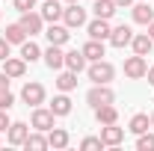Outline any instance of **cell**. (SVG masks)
<instances>
[{"mask_svg": "<svg viewBox=\"0 0 154 151\" xmlns=\"http://www.w3.org/2000/svg\"><path fill=\"white\" fill-rule=\"evenodd\" d=\"M86 104L95 110V107H104V104H116V92L110 89V83H95L89 92H86Z\"/></svg>", "mask_w": 154, "mask_h": 151, "instance_id": "obj_1", "label": "cell"}, {"mask_svg": "<svg viewBox=\"0 0 154 151\" xmlns=\"http://www.w3.org/2000/svg\"><path fill=\"white\" fill-rule=\"evenodd\" d=\"M57 125V116L51 113V107H33V116H30V128L33 131H42V133H48L51 128Z\"/></svg>", "mask_w": 154, "mask_h": 151, "instance_id": "obj_2", "label": "cell"}, {"mask_svg": "<svg viewBox=\"0 0 154 151\" xmlns=\"http://www.w3.org/2000/svg\"><path fill=\"white\" fill-rule=\"evenodd\" d=\"M89 80L92 83H110L116 77V65L113 62H107V59H95V62H89Z\"/></svg>", "mask_w": 154, "mask_h": 151, "instance_id": "obj_3", "label": "cell"}, {"mask_svg": "<svg viewBox=\"0 0 154 151\" xmlns=\"http://www.w3.org/2000/svg\"><path fill=\"white\" fill-rule=\"evenodd\" d=\"M62 24H65L68 30L86 27V9H83L80 3H68V6L62 9Z\"/></svg>", "mask_w": 154, "mask_h": 151, "instance_id": "obj_4", "label": "cell"}, {"mask_svg": "<svg viewBox=\"0 0 154 151\" xmlns=\"http://www.w3.org/2000/svg\"><path fill=\"white\" fill-rule=\"evenodd\" d=\"M45 86L36 83V80H30V83H24V89H21V101L27 104V107H38V104H45Z\"/></svg>", "mask_w": 154, "mask_h": 151, "instance_id": "obj_5", "label": "cell"}, {"mask_svg": "<svg viewBox=\"0 0 154 151\" xmlns=\"http://www.w3.org/2000/svg\"><path fill=\"white\" fill-rule=\"evenodd\" d=\"M21 27H24V33L33 39V36H38L42 30H45V18L38 15L36 9H30V12H21V21H18Z\"/></svg>", "mask_w": 154, "mask_h": 151, "instance_id": "obj_6", "label": "cell"}, {"mask_svg": "<svg viewBox=\"0 0 154 151\" xmlns=\"http://www.w3.org/2000/svg\"><path fill=\"white\" fill-rule=\"evenodd\" d=\"M101 142L107 148H119L125 142V128H119V122L116 125H101Z\"/></svg>", "mask_w": 154, "mask_h": 151, "instance_id": "obj_7", "label": "cell"}, {"mask_svg": "<svg viewBox=\"0 0 154 151\" xmlns=\"http://www.w3.org/2000/svg\"><path fill=\"white\" fill-rule=\"evenodd\" d=\"M145 71H148V62H145V57L134 54V57L125 59V77H131V80H142V77H145Z\"/></svg>", "mask_w": 154, "mask_h": 151, "instance_id": "obj_8", "label": "cell"}, {"mask_svg": "<svg viewBox=\"0 0 154 151\" xmlns=\"http://www.w3.org/2000/svg\"><path fill=\"white\" fill-rule=\"evenodd\" d=\"M45 65L51 68V71H59V68H65V51H62V45H51L45 54Z\"/></svg>", "mask_w": 154, "mask_h": 151, "instance_id": "obj_9", "label": "cell"}, {"mask_svg": "<svg viewBox=\"0 0 154 151\" xmlns=\"http://www.w3.org/2000/svg\"><path fill=\"white\" fill-rule=\"evenodd\" d=\"M86 33H89V39H101V42H107L110 33H113V27H110V21H107V18H95V21L86 24Z\"/></svg>", "mask_w": 154, "mask_h": 151, "instance_id": "obj_10", "label": "cell"}, {"mask_svg": "<svg viewBox=\"0 0 154 151\" xmlns=\"http://www.w3.org/2000/svg\"><path fill=\"white\" fill-rule=\"evenodd\" d=\"M62 9H65V6H62L59 0H45L42 9H38V15L48 21V24H57V21H62Z\"/></svg>", "mask_w": 154, "mask_h": 151, "instance_id": "obj_11", "label": "cell"}, {"mask_svg": "<svg viewBox=\"0 0 154 151\" xmlns=\"http://www.w3.org/2000/svg\"><path fill=\"white\" fill-rule=\"evenodd\" d=\"M27 136H30V125H24V122H12L9 131H6V142H9V145H24Z\"/></svg>", "mask_w": 154, "mask_h": 151, "instance_id": "obj_12", "label": "cell"}, {"mask_svg": "<svg viewBox=\"0 0 154 151\" xmlns=\"http://www.w3.org/2000/svg\"><path fill=\"white\" fill-rule=\"evenodd\" d=\"M80 51H83L86 62H95V59H104V57H107V48H104V42H101V39H89Z\"/></svg>", "mask_w": 154, "mask_h": 151, "instance_id": "obj_13", "label": "cell"}, {"mask_svg": "<svg viewBox=\"0 0 154 151\" xmlns=\"http://www.w3.org/2000/svg\"><path fill=\"white\" fill-rule=\"evenodd\" d=\"M45 36L51 45H68V39H71V30L65 27V24H51L48 30H45Z\"/></svg>", "mask_w": 154, "mask_h": 151, "instance_id": "obj_14", "label": "cell"}, {"mask_svg": "<svg viewBox=\"0 0 154 151\" xmlns=\"http://www.w3.org/2000/svg\"><path fill=\"white\" fill-rule=\"evenodd\" d=\"M131 39H134V30L128 27V24H119V27H113V33H110V45L113 48H125V45H131Z\"/></svg>", "mask_w": 154, "mask_h": 151, "instance_id": "obj_15", "label": "cell"}, {"mask_svg": "<svg viewBox=\"0 0 154 151\" xmlns=\"http://www.w3.org/2000/svg\"><path fill=\"white\" fill-rule=\"evenodd\" d=\"M131 48H134V54H139V57H148V54H151V48H154V39L148 36V33H134Z\"/></svg>", "mask_w": 154, "mask_h": 151, "instance_id": "obj_16", "label": "cell"}, {"mask_svg": "<svg viewBox=\"0 0 154 151\" xmlns=\"http://www.w3.org/2000/svg\"><path fill=\"white\" fill-rule=\"evenodd\" d=\"M3 71L12 77V80H18V77L27 74V62H24L21 57H6L3 59Z\"/></svg>", "mask_w": 154, "mask_h": 151, "instance_id": "obj_17", "label": "cell"}, {"mask_svg": "<svg viewBox=\"0 0 154 151\" xmlns=\"http://www.w3.org/2000/svg\"><path fill=\"white\" fill-rule=\"evenodd\" d=\"M68 142H71V136H68L65 128H57V125H54V128L48 131V145H51V148H68Z\"/></svg>", "mask_w": 154, "mask_h": 151, "instance_id": "obj_18", "label": "cell"}, {"mask_svg": "<svg viewBox=\"0 0 154 151\" xmlns=\"http://www.w3.org/2000/svg\"><path fill=\"white\" fill-rule=\"evenodd\" d=\"M51 113L57 116V119H62V116L71 113V98H68V92L54 95V101H51Z\"/></svg>", "mask_w": 154, "mask_h": 151, "instance_id": "obj_19", "label": "cell"}, {"mask_svg": "<svg viewBox=\"0 0 154 151\" xmlns=\"http://www.w3.org/2000/svg\"><path fill=\"white\" fill-rule=\"evenodd\" d=\"M131 12H134V21H136V24H142V27H148V24L154 21V9H151V3H145V0L136 3Z\"/></svg>", "mask_w": 154, "mask_h": 151, "instance_id": "obj_20", "label": "cell"}, {"mask_svg": "<svg viewBox=\"0 0 154 151\" xmlns=\"http://www.w3.org/2000/svg\"><path fill=\"white\" fill-rule=\"evenodd\" d=\"M95 119H98V125H116V122H119V110H116V104L95 107Z\"/></svg>", "mask_w": 154, "mask_h": 151, "instance_id": "obj_21", "label": "cell"}, {"mask_svg": "<svg viewBox=\"0 0 154 151\" xmlns=\"http://www.w3.org/2000/svg\"><path fill=\"white\" fill-rule=\"evenodd\" d=\"M65 68L80 74V71L86 68V57H83V51H65Z\"/></svg>", "mask_w": 154, "mask_h": 151, "instance_id": "obj_22", "label": "cell"}, {"mask_svg": "<svg viewBox=\"0 0 154 151\" xmlns=\"http://www.w3.org/2000/svg\"><path fill=\"white\" fill-rule=\"evenodd\" d=\"M57 89L59 92H71V89H77V71H62L59 68V77H57Z\"/></svg>", "mask_w": 154, "mask_h": 151, "instance_id": "obj_23", "label": "cell"}, {"mask_svg": "<svg viewBox=\"0 0 154 151\" xmlns=\"http://www.w3.org/2000/svg\"><path fill=\"white\" fill-rule=\"evenodd\" d=\"M21 59H24V62H36V59H42V48H38L33 39L21 42Z\"/></svg>", "mask_w": 154, "mask_h": 151, "instance_id": "obj_24", "label": "cell"}, {"mask_svg": "<svg viewBox=\"0 0 154 151\" xmlns=\"http://www.w3.org/2000/svg\"><path fill=\"white\" fill-rule=\"evenodd\" d=\"M116 9H119V6H116V0H95V6H92L95 18H107V21L116 15Z\"/></svg>", "mask_w": 154, "mask_h": 151, "instance_id": "obj_25", "label": "cell"}, {"mask_svg": "<svg viewBox=\"0 0 154 151\" xmlns=\"http://www.w3.org/2000/svg\"><path fill=\"white\" fill-rule=\"evenodd\" d=\"M24 148L27 151H45V148H51V145H48V136L42 131H36V133H30V136L24 139Z\"/></svg>", "mask_w": 154, "mask_h": 151, "instance_id": "obj_26", "label": "cell"}, {"mask_svg": "<svg viewBox=\"0 0 154 151\" xmlns=\"http://www.w3.org/2000/svg\"><path fill=\"white\" fill-rule=\"evenodd\" d=\"M148 128H151V116H145V113H136L134 119H131V125H128V131L136 133V136H139V133H145Z\"/></svg>", "mask_w": 154, "mask_h": 151, "instance_id": "obj_27", "label": "cell"}, {"mask_svg": "<svg viewBox=\"0 0 154 151\" xmlns=\"http://www.w3.org/2000/svg\"><path fill=\"white\" fill-rule=\"evenodd\" d=\"M3 39H6L9 45H21V42H27V33H24V27H21V24H9V27H6V33H3Z\"/></svg>", "mask_w": 154, "mask_h": 151, "instance_id": "obj_28", "label": "cell"}, {"mask_svg": "<svg viewBox=\"0 0 154 151\" xmlns=\"http://www.w3.org/2000/svg\"><path fill=\"white\" fill-rule=\"evenodd\" d=\"M80 148L83 151H101V148H107V145L101 142V136H83L80 139Z\"/></svg>", "mask_w": 154, "mask_h": 151, "instance_id": "obj_29", "label": "cell"}, {"mask_svg": "<svg viewBox=\"0 0 154 151\" xmlns=\"http://www.w3.org/2000/svg\"><path fill=\"white\" fill-rule=\"evenodd\" d=\"M136 148L139 151H154V133H139V139H136Z\"/></svg>", "mask_w": 154, "mask_h": 151, "instance_id": "obj_30", "label": "cell"}, {"mask_svg": "<svg viewBox=\"0 0 154 151\" xmlns=\"http://www.w3.org/2000/svg\"><path fill=\"white\" fill-rule=\"evenodd\" d=\"M12 107H15V95L9 89H3L0 92V110H12Z\"/></svg>", "mask_w": 154, "mask_h": 151, "instance_id": "obj_31", "label": "cell"}, {"mask_svg": "<svg viewBox=\"0 0 154 151\" xmlns=\"http://www.w3.org/2000/svg\"><path fill=\"white\" fill-rule=\"evenodd\" d=\"M12 6H15V12H30V9H36V0H12Z\"/></svg>", "mask_w": 154, "mask_h": 151, "instance_id": "obj_32", "label": "cell"}, {"mask_svg": "<svg viewBox=\"0 0 154 151\" xmlns=\"http://www.w3.org/2000/svg\"><path fill=\"white\" fill-rule=\"evenodd\" d=\"M9 125H12V122H9V110H0V133L9 131Z\"/></svg>", "mask_w": 154, "mask_h": 151, "instance_id": "obj_33", "label": "cell"}, {"mask_svg": "<svg viewBox=\"0 0 154 151\" xmlns=\"http://www.w3.org/2000/svg\"><path fill=\"white\" fill-rule=\"evenodd\" d=\"M9 48H12V45H9V42H6V39L0 36V62H3V59L9 57Z\"/></svg>", "mask_w": 154, "mask_h": 151, "instance_id": "obj_34", "label": "cell"}, {"mask_svg": "<svg viewBox=\"0 0 154 151\" xmlns=\"http://www.w3.org/2000/svg\"><path fill=\"white\" fill-rule=\"evenodd\" d=\"M9 80H12V77L6 74V71H0V92H3V89H9Z\"/></svg>", "mask_w": 154, "mask_h": 151, "instance_id": "obj_35", "label": "cell"}, {"mask_svg": "<svg viewBox=\"0 0 154 151\" xmlns=\"http://www.w3.org/2000/svg\"><path fill=\"white\" fill-rule=\"evenodd\" d=\"M145 77H148V83H151V86H154V65H151V68H148V71H145Z\"/></svg>", "mask_w": 154, "mask_h": 151, "instance_id": "obj_36", "label": "cell"}, {"mask_svg": "<svg viewBox=\"0 0 154 151\" xmlns=\"http://www.w3.org/2000/svg\"><path fill=\"white\" fill-rule=\"evenodd\" d=\"M134 0H116V6H131Z\"/></svg>", "mask_w": 154, "mask_h": 151, "instance_id": "obj_37", "label": "cell"}, {"mask_svg": "<svg viewBox=\"0 0 154 151\" xmlns=\"http://www.w3.org/2000/svg\"><path fill=\"white\" fill-rule=\"evenodd\" d=\"M148 36L154 39V21H151V24H148Z\"/></svg>", "mask_w": 154, "mask_h": 151, "instance_id": "obj_38", "label": "cell"}, {"mask_svg": "<svg viewBox=\"0 0 154 151\" xmlns=\"http://www.w3.org/2000/svg\"><path fill=\"white\" fill-rule=\"evenodd\" d=\"M65 3H80V0H65Z\"/></svg>", "mask_w": 154, "mask_h": 151, "instance_id": "obj_39", "label": "cell"}, {"mask_svg": "<svg viewBox=\"0 0 154 151\" xmlns=\"http://www.w3.org/2000/svg\"><path fill=\"white\" fill-rule=\"evenodd\" d=\"M151 128H154V113H151Z\"/></svg>", "mask_w": 154, "mask_h": 151, "instance_id": "obj_40", "label": "cell"}]
</instances>
